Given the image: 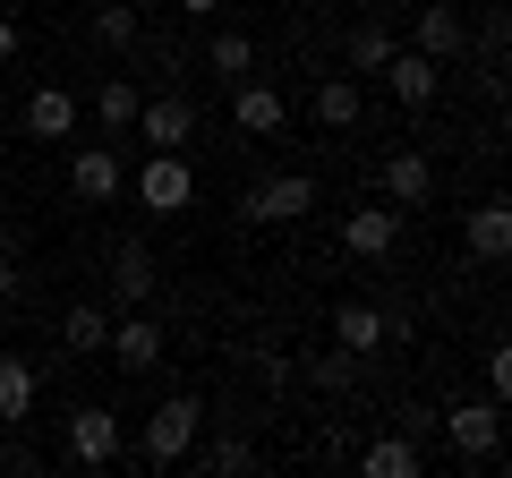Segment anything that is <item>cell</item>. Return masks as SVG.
Segmentation results:
<instances>
[{"mask_svg": "<svg viewBox=\"0 0 512 478\" xmlns=\"http://www.w3.org/2000/svg\"><path fill=\"white\" fill-rule=\"evenodd\" d=\"M197 427H205V402H197V393H171V402H154V419H146V436H137V444H146V461H163V470H171V461L197 453Z\"/></svg>", "mask_w": 512, "mask_h": 478, "instance_id": "cell-1", "label": "cell"}, {"mask_svg": "<svg viewBox=\"0 0 512 478\" xmlns=\"http://www.w3.org/2000/svg\"><path fill=\"white\" fill-rule=\"evenodd\" d=\"M444 436H453L461 461H478V470H495V453H504V402H453L444 410Z\"/></svg>", "mask_w": 512, "mask_h": 478, "instance_id": "cell-2", "label": "cell"}, {"mask_svg": "<svg viewBox=\"0 0 512 478\" xmlns=\"http://www.w3.org/2000/svg\"><path fill=\"white\" fill-rule=\"evenodd\" d=\"M137 205L146 214H180L188 197H197V171H188V154H146V171H137Z\"/></svg>", "mask_w": 512, "mask_h": 478, "instance_id": "cell-3", "label": "cell"}, {"mask_svg": "<svg viewBox=\"0 0 512 478\" xmlns=\"http://www.w3.org/2000/svg\"><path fill=\"white\" fill-rule=\"evenodd\" d=\"M308 205H316V180H308V171H282V180L248 188V197H239V214H248V222H265V231H282V222H299Z\"/></svg>", "mask_w": 512, "mask_h": 478, "instance_id": "cell-4", "label": "cell"}, {"mask_svg": "<svg viewBox=\"0 0 512 478\" xmlns=\"http://www.w3.org/2000/svg\"><path fill=\"white\" fill-rule=\"evenodd\" d=\"M376 180H384V205H402V214H419V205L436 197V163H427L419 146H393Z\"/></svg>", "mask_w": 512, "mask_h": 478, "instance_id": "cell-5", "label": "cell"}, {"mask_svg": "<svg viewBox=\"0 0 512 478\" xmlns=\"http://www.w3.org/2000/svg\"><path fill=\"white\" fill-rule=\"evenodd\" d=\"M282 120H291L282 86H265V77H239L231 86V129L239 137H282Z\"/></svg>", "mask_w": 512, "mask_h": 478, "instance_id": "cell-6", "label": "cell"}, {"mask_svg": "<svg viewBox=\"0 0 512 478\" xmlns=\"http://www.w3.org/2000/svg\"><path fill=\"white\" fill-rule=\"evenodd\" d=\"M137 129H146L154 154H188V137H197V111H188V94H154V103H137Z\"/></svg>", "mask_w": 512, "mask_h": 478, "instance_id": "cell-7", "label": "cell"}, {"mask_svg": "<svg viewBox=\"0 0 512 478\" xmlns=\"http://www.w3.org/2000/svg\"><path fill=\"white\" fill-rule=\"evenodd\" d=\"M376 77H393V103H402V111H427V103H436V86H444V60L402 52V43H393V60H384Z\"/></svg>", "mask_w": 512, "mask_h": 478, "instance_id": "cell-8", "label": "cell"}, {"mask_svg": "<svg viewBox=\"0 0 512 478\" xmlns=\"http://www.w3.org/2000/svg\"><path fill=\"white\" fill-rule=\"evenodd\" d=\"M69 453L86 461V470H111V461H120V410L86 402V410L69 419Z\"/></svg>", "mask_w": 512, "mask_h": 478, "instance_id": "cell-9", "label": "cell"}, {"mask_svg": "<svg viewBox=\"0 0 512 478\" xmlns=\"http://www.w3.org/2000/svg\"><path fill=\"white\" fill-rule=\"evenodd\" d=\"M393 239H402V205H359V214H342L350 257H393Z\"/></svg>", "mask_w": 512, "mask_h": 478, "instance_id": "cell-10", "label": "cell"}, {"mask_svg": "<svg viewBox=\"0 0 512 478\" xmlns=\"http://www.w3.org/2000/svg\"><path fill=\"white\" fill-rule=\"evenodd\" d=\"M69 188H77L86 205H111V197L128 188V171H120V154H111V146H77V154H69Z\"/></svg>", "mask_w": 512, "mask_h": 478, "instance_id": "cell-11", "label": "cell"}, {"mask_svg": "<svg viewBox=\"0 0 512 478\" xmlns=\"http://www.w3.org/2000/svg\"><path fill=\"white\" fill-rule=\"evenodd\" d=\"M26 137H35V146L77 137V94L69 86H35V94H26Z\"/></svg>", "mask_w": 512, "mask_h": 478, "instance_id": "cell-12", "label": "cell"}, {"mask_svg": "<svg viewBox=\"0 0 512 478\" xmlns=\"http://www.w3.org/2000/svg\"><path fill=\"white\" fill-rule=\"evenodd\" d=\"M103 350H111V359H120V376H146L154 359H163V325H154V316H120Z\"/></svg>", "mask_w": 512, "mask_h": 478, "instance_id": "cell-13", "label": "cell"}, {"mask_svg": "<svg viewBox=\"0 0 512 478\" xmlns=\"http://www.w3.org/2000/svg\"><path fill=\"white\" fill-rule=\"evenodd\" d=\"M333 342H342L350 359H376L384 350V308L376 299H342V308H333Z\"/></svg>", "mask_w": 512, "mask_h": 478, "instance_id": "cell-14", "label": "cell"}, {"mask_svg": "<svg viewBox=\"0 0 512 478\" xmlns=\"http://www.w3.org/2000/svg\"><path fill=\"white\" fill-rule=\"evenodd\" d=\"M154 291H163V282H154V257L137 239H120V248H111V299H120V308H146Z\"/></svg>", "mask_w": 512, "mask_h": 478, "instance_id": "cell-15", "label": "cell"}, {"mask_svg": "<svg viewBox=\"0 0 512 478\" xmlns=\"http://www.w3.org/2000/svg\"><path fill=\"white\" fill-rule=\"evenodd\" d=\"M359 470H367V478H419L427 453H419V436H402V427H393V436H376V444L359 453Z\"/></svg>", "mask_w": 512, "mask_h": 478, "instance_id": "cell-16", "label": "cell"}, {"mask_svg": "<svg viewBox=\"0 0 512 478\" xmlns=\"http://www.w3.org/2000/svg\"><path fill=\"white\" fill-rule=\"evenodd\" d=\"M504 248H512V205H504V197H478V205H470V257L495 265Z\"/></svg>", "mask_w": 512, "mask_h": 478, "instance_id": "cell-17", "label": "cell"}, {"mask_svg": "<svg viewBox=\"0 0 512 478\" xmlns=\"http://www.w3.org/2000/svg\"><path fill=\"white\" fill-rule=\"evenodd\" d=\"M359 120H367L359 77H316V129H359Z\"/></svg>", "mask_w": 512, "mask_h": 478, "instance_id": "cell-18", "label": "cell"}, {"mask_svg": "<svg viewBox=\"0 0 512 478\" xmlns=\"http://www.w3.org/2000/svg\"><path fill=\"white\" fill-rule=\"evenodd\" d=\"M410 52H427V60H461L470 52V26H461V9H419V43Z\"/></svg>", "mask_w": 512, "mask_h": 478, "instance_id": "cell-19", "label": "cell"}, {"mask_svg": "<svg viewBox=\"0 0 512 478\" xmlns=\"http://www.w3.org/2000/svg\"><path fill=\"white\" fill-rule=\"evenodd\" d=\"M35 368H26L18 350H0V427H18V419H35Z\"/></svg>", "mask_w": 512, "mask_h": 478, "instance_id": "cell-20", "label": "cell"}, {"mask_svg": "<svg viewBox=\"0 0 512 478\" xmlns=\"http://www.w3.org/2000/svg\"><path fill=\"white\" fill-rule=\"evenodd\" d=\"M137 103H146V94H137V77H103V86H94V120H103L111 137L137 129Z\"/></svg>", "mask_w": 512, "mask_h": 478, "instance_id": "cell-21", "label": "cell"}, {"mask_svg": "<svg viewBox=\"0 0 512 478\" xmlns=\"http://www.w3.org/2000/svg\"><path fill=\"white\" fill-rule=\"evenodd\" d=\"M342 60H350L359 77H376L384 60H393V26H376V18H367V26H350V35H342Z\"/></svg>", "mask_w": 512, "mask_h": 478, "instance_id": "cell-22", "label": "cell"}, {"mask_svg": "<svg viewBox=\"0 0 512 478\" xmlns=\"http://www.w3.org/2000/svg\"><path fill=\"white\" fill-rule=\"evenodd\" d=\"M205 69H214V77H231V86H239V77H256V43L239 35V26H222V35L205 43Z\"/></svg>", "mask_w": 512, "mask_h": 478, "instance_id": "cell-23", "label": "cell"}, {"mask_svg": "<svg viewBox=\"0 0 512 478\" xmlns=\"http://www.w3.org/2000/svg\"><path fill=\"white\" fill-rule=\"evenodd\" d=\"M103 342H111V316L77 299V308L60 316V350H77V359H86V350H103Z\"/></svg>", "mask_w": 512, "mask_h": 478, "instance_id": "cell-24", "label": "cell"}, {"mask_svg": "<svg viewBox=\"0 0 512 478\" xmlns=\"http://www.w3.org/2000/svg\"><path fill=\"white\" fill-rule=\"evenodd\" d=\"M350 376H359V359H350L342 342H333V350H316V359H308V385H316V393H342Z\"/></svg>", "mask_w": 512, "mask_h": 478, "instance_id": "cell-25", "label": "cell"}, {"mask_svg": "<svg viewBox=\"0 0 512 478\" xmlns=\"http://www.w3.org/2000/svg\"><path fill=\"white\" fill-rule=\"evenodd\" d=\"M94 35L128 52V43H137V0H103V9H94Z\"/></svg>", "mask_w": 512, "mask_h": 478, "instance_id": "cell-26", "label": "cell"}, {"mask_svg": "<svg viewBox=\"0 0 512 478\" xmlns=\"http://www.w3.org/2000/svg\"><path fill=\"white\" fill-rule=\"evenodd\" d=\"M205 470H222V478H239V470H256V444H239V436H222L214 453H205Z\"/></svg>", "mask_w": 512, "mask_h": 478, "instance_id": "cell-27", "label": "cell"}, {"mask_svg": "<svg viewBox=\"0 0 512 478\" xmlns=\"http://www.w3.org/2000/svg\"><path fill=\"white\" fill-rule=\"evenodd\" d=\"M487 393H495V402L512 393V350L504 342H487Z\"/></svg>", "mask_w": 512, "mask_h": 478, "instance_id": "cell-28", "label": "cell"}, {"mask_svg": "<svg viewBox=\"0 0 512 478\" xmlns=\"http://www.w3.org/2000/svg\"><path fill=\"white\" fill-rule=\"evenodd\" d=\"M9 299H18V248L0 239V308H9Z\"/></svg>", "mask_w": 512, "mask_h": 478, "instance_id": "cell-29", "label": "cell"}, {"mask_svg": "<svg viewBox=\"0 0 512 478\" xmlns=\"http://www.w3.org/2000/svg\"><path fill=\"white\" fill-rule=\"evenodd\" d=\"M9 60H18V18L0 9V69H9Z\"/></svg>", "mask_w": 512, "mask_h": 478, "instance_id": "cell-30", "label": "cell"}, {"mask_svg": "<svg viewBox=\"0 0 512 478\" xmlns=\"http://www.w3.org/2000/svg\"><path fill=\"white\" fill-rule=\"evenodd\" d=\"M171 9H188V18H214V9H222V0H171Z\"/></svg>", "mask_w": 512, "mask_h": 478, "instance_id": "cell-31", "label": "cell"}, {"mask_svg": "<svg viewBox=\"0 0 512 478\" xmlns=\"http://www.w3.org/2000/svg\"><path fill=\"white\" fill-rule=\"evenodd\" d=\"M299 9H342V0H299Z\"/></svg>", "mask_w": 512, "mask_h": 478, "instance_id": "cell-32", "label": "cell"}]
</instances>
